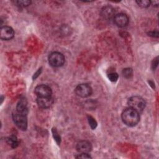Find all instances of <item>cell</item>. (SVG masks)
<instances>
[{"label":"cell","instance_id":"cell-13","mask_svg":"<svg viewBox=\"0 0 159 159\" xmlns=\"http://www.w3.org/2000/svg\"><path fill=\"white\" fill-rule=\"evenodd\" d=\"M6 142L9 144L12 148H16L19 145V142L17 138L15 135H11L6 139Z\"/></svg>","mask_w":159,"mask_h":159},{"label":"cell","instance_id":"cell-22","mask_svg":"<svg viewBox=\"0 0 159 159\" xmlns=\"http://www.w3.org/2000/svg\"><path fill=\"white\" fill-rule=\"evenodd\" d=\"M148 35L151 36L152 37L158 38V31L157 30H153V31H150L149 32H148Z\"/></svg>","mask_w":159,"mask_h":159},{"label":"cell","instance_id":"cell-5","mask_svg":"<svg viewBox=\"0 0 159 159\" xmlns=\"http://www.w3.org/2000/svg\"><path fill=\"white\" fill-rule=\"evenodd\" d=\"M76 94L83 98H88L92 94V88L88 84H78L75 89Z\"/></svg>","mask_w":159,"mask_h":159},{"label":"cell","instance_id":"cell-24","mask_svg":"<svg viewBox=\"0 0 159 159\" xmlns=\"http://www.w3.org/2000/svg\"><path fill=\"white\" fill-rule=\"evenodd\" d=\"M159 4V1H150V4L153 5V6H156L157 7L158 6Z\"/></svg>","mask_w":159,"mask_h":159},{"label":"cell","instance_id":"cell-18","mask_svg":"<svg viewBox=\"0 0 159 159\" xmlns=\"http://www.w3.org/2000/svg\"><path fill=\"white\" fill-rule=\"evenodd\" d=\"M107 77L109 78V80L112 81V82H116L117 81L118 78H119V75L116 72H112L108 74Z\"/></svg>","mask_w":159,"mask_h":159},{"label":"cell","instance_id":"cell-7","mask_svg":"<svg viewBox=\"0 0 159 159\" xmlns=\"http://www.w3.org/2000/svg\"><path fill=\"white\" fill-rule=\"evenodd\" d=\"M114 24L119 27H124L128 25L129 22V19L127 15L124 13H118L115 15L113 19Z\"/></svg>","mask_w":159,"mask_h":159},{"label":"cell","instance_id":"cell-20","mask_svg":"<svg viewBox=\"0 0 159 159\" xmlns=\"http://www.w3.org/2000/svg\"><path fill=\"white\" fill-rule=\"evenodd\" d=\"M76 158H91L92 157L88 153H80L75 157Z\"/></svg>","mask_w":159,"mask_h":159},{"label":"cell","instance_id":"cell-14","mask_svg":"<svg viewBox=\"0 0 159 159\" xmlns=\"http://www.w3.org/2000/svg\"><path fill=\"white\" fill-rule=\"evenodd\" d=\"M12 2L18 7H26L30 4L31 1L29 0H18V1H13Z\"/></svg>","mask_w":159,"mask_h":159},{"label":"cell","instance_id":"cell-12","mask_svg":"<svg viewBox=\"0 0 159 159\" xmlns=\"http://www.w3.org/2000/svg\"><path fill=\"white\" fill-rule=\"evenodd\" d=\"M16 112L27 115L28 113L27 102L25 99H21L16 106Z\"/></svg>","mask_w":159,"mask_h":159},{"label":"cell","instance_id":"cell-2","mask_svg":"<svg viewBox=\"0 0 159 159\" xmlns=\"http://www.w3.org/2000/svg\"><path fill=\"white\" fill-rule=\"evenodd\" d=\"M127 104L129 107L136 111L139 114L144 110L146 104L145 100L139 96H133L129 98Z\"/></svg>","mask_w":159,"mask_h":159},{"label":"cell","instance_id":"cell-19","mask_svg":"<svg viewBox=\"0 0 159 159\" xmlns=\"http://www.w3.org/2000/svg\"><path fill=\"white\" fill-rule=\"evenodd\" d=\"M52 132H53V137L56 140V142L58 143H60V137L59 136V135L58 134L57 130L55 129H53L52 130Z\"/></svg>","mask_w":159,"mask_h":159},{"label":"cell","instance_id":"cell-9","mask_svg":"<svg viewBox=\"0 0 159 159\" xmlns=\"http://www.w3.org/2000/svg\"><path fill=\"white\" fill-rule=\"evenodd\" d=\"M76 148L80 153H88L92 150V145L89 141L81 140L77 143Z\"/></svg>","mask_w":159,"mask_h":159},{"label":"cell","instance_id":"cell-8","mask_svg":"<svg viewBox=\"0 0 159 159\" xmlns=\"http://www.w3.org/2000/svg\"><path fill=\"white\" fill-rule=\"evenodd\" d=\"M14 36L13 29L9 26H3L0 30V37L3 40H9L12 39Z\"/></svg>","mask_w":159,"mask_h":159},{"label":"cell","instance_id":"cell-21","mask_svg":"<svg viewBox=\"0 0 159 159\" xmlns=\"http://www.w3.org/2000/svg\"><path fill=\"white\" fill-rule=\"evenodd\" d=\"M70 28L69 27L66 26V25H63L61 28V31L63 32V34H65L67 35L69 34L70 32Z\"/></svg>","mask_w":159,"mask_h":159},{"label":"cell","instance_id":"cell-15","mask_svg":"<svg viewBox=\"0 0 159 159\" xmlns=\"http://www.w3.org/2000/svg\"><path fill=\"white\" fill-rule=\"evenodd\" d=\"M136 3L138 4L139 6L143 8L148 7L150 5V1L147 0H138L136 1Z\"/></svg>","mask_w":159,"mask_h":159},{"label":"cell","instance_id":"cell-17","mask_svg":"<svg viewBox=\"0 0 159 159\" xmlns=\"http://www.w3.org/2000/svg\"><path fill=\"white\" fill-rule=\"evenodd\" d=\"M88 120L89 124L90 127H91V129H96V127L97 126V122H96V120L91 116H88Z\"/></svg>","mask_w":159,"mask_h":159},{"label":"cell","instance_id":"cell-6","mask_svg":"<svg viewBox=\"0 0 159 159\" xmlns=\"http://www.w3.org/2000/svg\"><path fill=\"white\" fill-rule=\"evenodd\" d=\"M35 94L37 97H50L52 96V89L46 84H39L35 88Z\"/></svg>","mask_w":159,"mask_h":159},{"label":"cell","instance_id":"cell-1","mask_svg":"<svg viewBox=\"0 0 159 159\" xmlns=\"http://www.w3.org/2000/svg\"><path fill=\"white\" fill-rule=\"evenodd\" d=\"M121 118L123 122L129 127L135 126L140 120L139 113L129 107L122 111Z\"/></svg>","mask_w":159,"mask_h":159},{"label":"cell","instance_id":"cell-23","mask_svg":"<svg viewBox=\"0 0 159 159\" xmlns=\"http://www.w3.org/2000/svg\"><path fill=\"white\" fill-rule=\"evenodd\" d=\"M158 61L157 57V58H156L155 59H154L153 61V63H152V68H153V70H155V69L157 68V66H158Z\"/></svg>","mask_w":159,"mask_h":159},{"label":"cell","instance_id":"cell-10","mask_svg":"<svg viewBox=\"0 0 159 159\" xmlns=\"http://www.w3.org/2000/svg\"><path fill=\"white\" fill-rule=\"evenodd\" d=\"M115 15L114 9L109 6L103 7L101 11V16L106 20H111L113 19Z\"/></svg>","mask_w":159,"mask_h":159},{"label":"cell","instance_id":"cell-16","mask_svg":"<svg viewBox=\"0 0 159 159\" xmlns=\"http://www.w3.org/2000/svg\"><path fill=\"white\" fill-rule=\"evenodd\" d=\"M132 74L133 71L130 68H126L122 70V75L126 78H130L132 76Z\"/></svg>","mask_w":159,"mask_h":159},{"label":"cell","instance_id":"cell-11","mask_svg":"<svg viewBox=\"0 0 159 159\" xmlns=\"http://www.w3.org/2000/svg\"><path fill=\"white\" fill-rule=\"evenodd\" d=\"M37 104L40 108L47 109L50 107L53 104V99L52 96L50 97H37L36 99Z\"/></svg>","mask_w":159,"mask_h":159},{"label":"cell","instance_id":"cell-3","mask_svg":"<svg viewBox=\"0 0 159 159\" xmlns=\"http://www.w3.org/2000/svg\"><path fill=\"white\" fill-rule=\"evenodd\" d=\"M48 62L53 67H60L63 65L65 63L64 55L58 52H53L48 56Z\"/></svg>","mask_w":159,"mask_h":159},{"label":"cell","instance_id":"cell-4","mask_svg":"<svg viewBox=\"0 0 159 159\" xmlns=\"http://www.w3.org/2000/svg\"><path fill=\"white\" fill-rule=\"evenodd\" d=\"M12 119L16 125L22 130H25L27 128V115L16 112L12 114Z\"/></svg>","mask_w":159,"mask_h":159}]
</instances>
